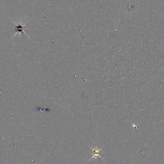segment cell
Listing matches in <instances>:
<instances>
[{
  "mask_svg": "<svg viewBox=\"0 0 164 164\" xmlns=\"http://www.w3.org/2000/svg\"><path fill=\"white\" fill-rule=\"evenodd\" d=\"M92 156L91 157V158H90L89 160H92L93 158H97L98 157H99V158H101V159L103 160V158L101 156V152L102 149H99L98 148H92Z\"/></svg>",
  "mask_w": 164,
  "mask_h": 164,
  "instance_id": "6da1fadb",
  "label": "cell"
}]
</instances>
